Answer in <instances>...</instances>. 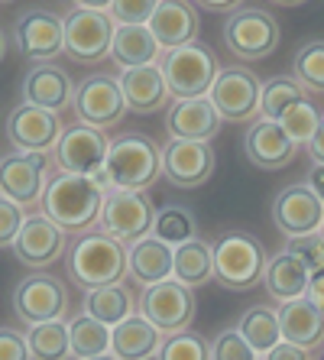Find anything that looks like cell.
<instances>
[{
    "instance_id": "603a6c76",
    "label": "cell",
    "mask_w": 324,
    "mask_h": 360,
    "mask_svg": "<svg viewBox=\"0 0 324 360\" xmlns=\"http://www.w3.org/2000/svg\"><path fill=\"white\" fill-rule=\"evenodd\" d=\"M117 84H120L127 110H134V114H156L172 104V94H169V84L159 65L124 68L117 75Z\"/></svg>"
},
{
    "instance_id": "ee69618b",
    "label": "cell",
    "mask_w": 324,
    "mask_h": 360,
    "mask_svg": "<svg viewBox=\"0 0 324 360\" xmlns=\"http://www.w3.org/2000/svg\"><path fill=\"white\" fill-rule=\"evenodd\" d=\"M0 360H33L30 357V344H26V331L0 328Z\"/></svg>"
},
{
    "instance_id": "d4e9b609",
    "label": "cell",
    "mask_w": 324,
    "mask_h": 360,
    "mask_svg": "<svg viewBox=\"0 0 324 360\" xmlns=\"http://www.w3.org/2000/svg\"><path fill=\"white\" fill-rule=\"evenodd\" d=\"M276 311H279L283 341L299 344V347H305V351H315V347L324 344V311L318 309L308 295L279 302V309Z\"/></svg>"
},
{
    "instance_id": "7a4b0ae2",
    "label": "cell",
    "mask_w": 324,
    "mask_h": 360,
    "mask_svg": "<svg viewBox=\"0 0 324 360\" xmlns=\"http://www.w3.org/2000/svg\"><path fill=\"white\" fill-rule=\"evenodd\" d=\"M162 176V150L146 134H124L110 140L104 172L94 176V182L104 188H130L146 192Z\"/></svg>"
},
{
    "instance_id": "52a82bcc",
    "label": "cell",
    "mask_w": 324,
    "mask_h": 360,
    "mask_svg": "<svg viewBox=\"0 0 324 360\" xmlns=\"http://www.w3.org/2000/svg\"><path fill=\"white\" fill-rule=\"evenodd\" d=\"M153 218H156V205L150 201L146 192H130V188H108L104 192V205H101L98 224L104 234L117 237L120 243H130L146 237L153 231Z\"/></svg>"
},
{
    "instance_id": "6f0895ef",
    "label": "cell",
    "mask_w": 324,
    "mask_h": 360,
    "mask_svg": "<svg viewBox=\"0 0 324 360\" xmlns=\"http://www.w3.org/2000/svg\"><path fill=\"white\" fill-rule=\"evenodd\" d=\"M321 237H324V227H321Z\"/></svg>"
},
{
    "instance_id": "bcb514c9",
    "label": "cell",
    "mask_w": 324,
    "mask_h": 360,
    "mask_svg": "<svg viewBox=\"0 0 324 360\" xmlns=\"http://www.w3.org/2000/svg\"><path fill=\"white\" fill-rule=\"evenodd\" d=\"M305 295L324 311V269H315V273L308 276V292Z\"/></svg>"
},
{
    "instance_id": "4316f807",
    "label": "cell",
    "mask_w": 324,
    "mask_h": 360,
    "mask_svg": "<svg viewBox=\"0 0 324 360\" xmlns=\"http://www.w3.org/2000/svg\"><path fill=\"white\" fill-rule=\"evenodd\" d=\"M162 331L153 325L146 315L134 311L130 319H124L120 325L110 328V354L117 360H143L159 354L162 347Z\"/></svg>"
},
{
    "instance_id": "5bb4252c",
    "label": "cell",
    "mask_w": 324,
    "mask_h": 360,
    "mask_svg": "<svg viewBox=\"0 0 324 360\" xmlns=\"http://www.w3.org/2000/svg\"><path fill=\"white\" fill-rule=\"evenodd\" d=\"M72 110H75L78 124L98 127V130H110L124 120L127 104L120 94V84L110 75H91L75 84L72 94Z\"/></svg>"
},
{
    "instance_id": "2e32d148",
    "label": "cell",
    "mask_w": 324,
    "mask_h": 360,
    "mask_svg": "<svg viewBox=\"0 0 324 360\" xmlns=\"http://www.w3.org/2000/svg\"><path fill=\"white\" fill-rule=\"evenodd\" d=\"M217 156L211 143L198 140H169L162 150V176L175 188H201L214 176Z\"/></svg>"
},
{
    "instance_id": "9a60e30c",
    "label": "cell",
    "mask_w": 324,
    "mask_h": 360,
    "mask_svg": "<svg viewBox=\"0 0 324 360\" xmlns=\"http://www.w3.org/2000/svg\"><path fill=\"white\" fill-rule=\"evenodd\" d=\"M65 124L62 114L33 104H17L7 114V140L17 153H52Z\"/></svg>"
},
{
    "instance_id": "b9f144b4",
    "label": "cell",
    "mask_w": 324,
    "mask_h": 360,
    "mask_svg": "<svg viewBox=\"0 0 324 360\" xmlns=\"http://www.w3.org/2000/svg\"><path fill=\"white\" fill-rule=\"evenodd\" d=\"M289 253H295L302 263H305L308 273H315V269H324V237L321 231L318 234H302V237H289Z\"/></svg>"
},
{
    "instance_id": "ffe728a7",
    "label": "cell",
    "mask_w": 324,
    "mask_h": 360,
    "mask_svg": "<svg viewBox=\"0 0 324 360\" xmlns=\"http://www.w3.org/2000/svg\"><path fill=\"white\" fill-rule=\"evenodd\" d=\"M273 224L285 237L318 234L324 227V205L318 201V195L305 182L289 185L273 201Z\"/></svg>"
},
{
    "instance_id": "11a10c76",
    "label": "cell",
    "mask_w": 324,
    "mask_h": 360,
    "mask_svg": "<svg viewBox=\"0 0 324 360\" xmlns=\"http://www.w3.org/2000/svg\"><path fill=\"white\" fill-rule=\"evenodd\" d=\"M143 360H159V354H153V357H143Z\"/></svg>"
},
{
    "instance_id": "8d00e7d4",
    "label": "cell",
    "mask_w": 324,
    "mask_h": 360,
    "mask_svg": "<svg viewBox=\"0 0 324 360\" xmlns=\"http://www.w3.org/2000/svg\"><path fill=\"white\" fill-rule=\"evenodd\" d=\"M292 75L305 91L324 94V39H311L295 52L292 62Z\"/></svg>"
},
{
    "instance_id": "6da1fadb",
    "label": "cell",
    "mask_w": 324,
    "mask_h": 360,
    "mask_svg": "<svg viewBox=\"0 0 324 360\" xmlns=\"http://www.w3.org/2000/svg\"><path fill=\"white\" fill-rule=\"evenodd\" d=\"M104 185H98L91 176H68L56 172L42 192L39 208L49 221H56L65 234H88L98 224L101 205H104Z\"/></svg>"
},
{
    "instance_id": "d590c367",
    "label": "cell",
    "mask_w": 324,
    "mask_h": 360,
    "mask_svg": "<svg viewBox=\"0 0 324 360\" xmlns=\"http://www.w3.org/2000/svg\"><path fill=\"white\" fill-rule=\"evenodd\" d=\"M305 98V88L292 75H276L269 82H263L259 88V117H269V120H283V114L299 104Z\"/></svg>"
},
{
    "instance_id": "74e56055",
    "label": "cell",
    "mask_w": 324,
    "mask_h": 360,
    "mask_svg": "<svg viewBox=\"0 0 324 360\" xmlns=\"http://www.w3.org/2000/svg\"><path fill=\"white\" fill-rule=\"evenodd\" d=\"M159 360H211V344L201 335H195L191 328H185V331L162 338Z\"/></svg>"
},
{
    "instance_id": "9c48e42d",
    "label": "cell",
    "mask_w": 324,
    "mask_h": 360,
    "mask_svg": "<svg viewBox=\"0 0 324 360\" xmlns=\"http://www.w3.org/2000/svg\"><path fill=\"white\" fill-rule=\"evenodd\" d=\"M117 23L104 10H82L75 7L65 17V56L82 65H98L110 59Z\"/></svg>"
},
{
    "instance_id": "d6986e66",
    "label": "cell",
    "mask_w": 324,
    "mask_h": 360,
    "mask_svg": "<svg viewBox=\"0 0 324 360\" xmlns=\"http://www.w3.org/2000/svg\"><path fill=\"white\" fill-rule=\"evenodd\" d=\"M243 153L257 169L279 172V169L292 166V160L299 156V143L285 134L279 120L257 117L243 134Z\"/></svg>"
},
{
    "instance_id": "1f68e13d",
    "label": "cell",
    "mask_w": 324,
    "mask_h": 360,
    "mask_svg": "<svg viewBox=\"0 0 324 360\" xmlns=\"http://www.w3.org/2000/svg\"><path fill=\"white\" fill-rule=\"evenodd\" d=\"M247 344L257 354H266L269 347L283 341V328H279V311L273 305H250L240 315V325H237Z\"/></svg>"
},
{
    "instance_id": "7c38bea8",
    "label": "cell",
    "mask_w": 324,
    "mask_h": 360,
    "mask_svg": "<svg viewBox=\"0 0 324 360\" xmlns=\"http://www.w3.org/2000/svg\"><path fill=\"white\" fill-rule=\"evenodd\" d=\"M108 146H110V140L104 130L88 127V124H75V127H65V130H62L56 150H52V160H56L58 172L94 179L104 172Z\"/></svg>"
},
{
    "instance_id": "9f6ffc18",
    "label": "cell",
    "mask_w": 324,
    "mask_h": 360,
    "mask_svg": "<svg viewBox=\"0 0 324 360\" xmlns=\"http://www.w3.org/2000/svg\"><path fill=\"white\" fill-rule=\"evenodd\" d=\"M318 360H324V351H321V354H318Z\"/></svg>"
},
{
    "instance_id": "d6a6232c",
    "label": "cell",
    "mask_w": 324,
    "mask_h": 360,
    "mask_svg": "<svg viewBox=\"0 0 324 360\" xmlns=\"http://www.w3.org/2000/svg\"><path fill=\"white\" fill-rule=\"evenodd\" d=\"M68 341H72V357L75 360L110 354V328L104 321L91 319L88 311H82L68 321Z\"/></svg>"
},
{
    "instance_id": "e575fe53",
    "label": "cell",
    "mask_w": 324,
    "mask_h": 360,
    "mask_svg": "<svg viewBox=\"0 0 324 360\" xmlns=\"http://www.w3.org/2000/svg\"><path fill=\"white\" fill-rule=\"evenodd\" d=\"M153 237H159L169 247H179V243L198 237V221L185 205H166V208H156V218H153Z\"/></svg>"
},
{
    "instance_id": "f1b7e54d",
    "label": "cell",
    "mask_w": 324,
    "mask_h": 360,
    "mask_svg": "<svg viewBox=\"0 0 324 360\" xmlns=\"http://www.w3.org/2000/svg\"><path fill=\"white\" fill-rule=\"evenodd\" d=\"M110 59L124 68H136V65H159L162 49L153 39L150 26H120L114 30V42H110Z\"/></svg>"
},
{
    "instance_id": "cb8c5ba5",
    "label": "cell",
    "mask_w": 324,
    "mask_h": 360,
    "mask_svg": "<svg viewBox=\"0 0 324 360\" xmlns=\"http://www.w3.org/2000/svg\"><path fill=\"white\" fill-rule=\"evenodd\" d=\"M72 94H75V84L65 68H58L56 62H36L23 75V104L62 114L72 104Z\"/></svg>"
},
{
    "instance_id": "4dcf8cb0",
    "label": "cell",
    "mask_w": 324,
    "mask_h": 360,
    "mask_svg": "<svg viewBox=\"0 0 324 360\" xmlns=\"http://www.w3.org/2000/svg\"><path fill=\"white\" fill-rule=\"evenodd\" d=\"M82 311H88V315L98 321H104L108 328H114L136 311V295L130 292V285H124V283L98 285V289H88V292H84Z\"/></svg>"
},
{
    "instance_id": "c3c4849f",
    "label": "cell",
    "mask_w": 324,
    "mask_h": 360,
    "mask_svg": "<svg viewBox=\"0 0 324 360\" xmlns=\"http://www.w3.org/2000/svg\"><path fill=\"white\" fill-rule=\"evenodd\" d=\"M305 185L311 188V192L318 195V201L324 205V166L321 162H315V166L308 169V179H305Z\"/></svg>"
},
{
    "instance_id": "f546056e",
    "label": "cell",
    "mask_w": 324,
    "mask_h": 360,
    "mask_svg": "<svg viewBox=\"0 0 324 360\" xmlns=\"http://www.w3.org/2000/svg\"><path fill=\"white\" fill-rule=\"evenodd\" d=\"M308 276L311 273H308L305 263L295 253L279 250L276 257H269L263 283H266V292L276 302H289V299H302L308 292Z\"/></svg>"
},
{
    "instance_id": "8992f818",
    "label": "cell",
    "mask_w": 324,
    "mask_h": 360,
    "mask_svg": "<svg viewBox=\"0 0 324 360\" xmlns=\"http://www.w3.org/2000/svg\"><path fill=\"white\" fill-rule=\"evenodd\" d=\"M279 39H283V30L263 7H240L224 20V46L240 62L269 59L279 49Z\"/></svg>"
},
{
    "instance_id": "83f0119b",
    "label": "cell",
    "mask_w": 324,
    "mask_h": 360,
    "mask_svg": "<svg viewBox=\"0 0 324 360\" xmlns=\"http://www.w3.org/2000/svg\"><path fill=\"white\" fill-rule=\"evenodd\" d=\"M172 276L188 289L214 283V247L201 237L172 247Z\"/></svg>"
},
{
    "instance_id": "44dd1931",
    "label": "cell",
    "mask_w": 324,
    "mask_h": 360,
    "mask_svg": "<svg viewBox=\"0 0 324 360\" xmlns=\"http://www.w3.org/2000/svg\"><path fill=\"white\" fill-rule=\"evenodd\" d=\"M166 130L172 140H198L211 143L221 130V114L211 98H172L166 108Z\"/></svg>"
},
{
    "instance_id": "f6af8a7d",
    "label": "cell",
    "mask_w": 324,
    "mask_h": 360,
    "mask_svg": "<svg viewBox=\"0 0 324 360\" xmlns=\"http://www.w3.org/2000/svg\"><path fill=\"white\" fill-rule=\"evenodd\" d=\"M259 360H311V351H305V347L292 341H279L266 354H259Z\"/></svg>"
},
{
    "instance_id": "3957f363",
    "label": "cell",
    "mask_w": 324,
    "mask_h": 360,
    "mask_svg": "<svg viewBox=\"0 0 324 360\" xmlns=\"http://www.w3.org/2000/svg\"><path fill=\"white\" fill-rule=\"evenodd\" d=\"M68 276L88 289L98 285H114L124 283L127 276V243L117 237L104 234V231H88L75 240V247L68 250Z\"/></svg>"
},
{
    "instance_id": "484cf974",
    "label": "cell",
    "mask_w": 324,
    "mask_h": 360,
    "mask_svg": "<svg viewBox=\"0 0 324 360\" xmlns=\"http://www.w3.org/2000/svg\"><path fill=\"white\" fill-rule=\"evenodd\" d=\"M127 276L136 285H156L172 279V247L146 234L127 247Z\"/></svg>"
},
{
    "instance_id": "db71d44e",
    "label": "cell",
    "mask_w": 324,
    "mask_h": 360,
    "mask_svg": "<svg viewBox=\"0 0 324 360\" xmlns=\"http://www.w3.org/2000/svg\"><path fill=\"white\" fill-rule=\"evenodd\" d=\"M88 360H117L114 354H98V357H88Z\"/></svg>"
},
{
    "instance_id": "ac0fdd59",
    "label": "cell",
    "mask_w": 324,
    "mask_h": 360,
    "mask_svg": "<svg viewBox=\"0 0 324 360\" xmlns=\"http://www.w3.org/2000/svg\"><path fill=\"white\" fill-rule=\"evenodd\" d=\"M68 234L56 221H49L46 214H26L23 227H20L17 240H13V253L17 260L30 269H46L65 253Z\"/></svg>"
},
{
    "instance_id": "836d02e7",
    "label": "cell",
    "mask_w": 324,
    "mask_h": 360,
    "mask_svg": "<svg viewBox=\"0 0 324 360\" xmlns=\"http://www.w3.org/2000/svg\"><path fill=\"white\" fill-rule=\"evenodd\" d=\"M26 344L33 360H72V341H68L65 321H42L26 328Z\"/></svg>"
},
{
    "instance_id": "f5cc1de1",
    "label": "cell",
    "mask_w": 324,
    "mask_h": 360,
    "mask_svg": "<svg viewBox=\"0 0 324 360\" xmlns=\"http://www.w3.org/2000/svg\"><path fill=\"white\" fill-rule=\"evenodd\" d=\"M4 56H7V36H4V30H0V62H4Z\"/></svg>"
},
{
    "instance_id": "e0dca14e",
    "label": "cell",
    "mask_w": 324,
    "mask_h": 360,
    "mask_svg": "<svg viewBox=\"0 0 324 360\" xmlns=\"http://www.w3.org/2000/svg\"><path fill=\"white\" fill-rule=\"evenodd\" d=\"M13 42L26 59L52 62L65 52V20H58L49 10H26L13 23Z\"/></svg>"
},
{
    "instance_id": "4fadbf2b",
    "label": "cell",
    "mask_w": 324,
    "mask_h": 360,
    "mask_svg": "<svg viewBox=\"0 0 324 360\" xmlns=\"http://www.w3.org/2000/svg\"><path fill=\"white\" fill-rule=\"evenodd\" d=\"M259 88H263V82L257 72H250L243 65H227L217 72L208 98L217 108L221 120L247 124V120H257L259 114Z\"/></svg>"
},
{
    "instance_id": "30bf717a",
    "label": "cell",
    "mask_w": 324,
    "mask_h": 360,
    "mask_svg": "<svg viewBox=\"0 0 324 360\" xmlns=\"http://www.w3.org/2000/svg\"><path fill=\"white\" fill-rule=\"evenodd\" d=\"M140 315H146L162 335L185 331V328H191L195 315H198L195 289L182 285L175 276L166 279V283L146 285L140 295Z\"/></svg>"
},
{
    "instance_id": "ab89813d",
    "label": "cell",
    "mask_w": 324,
    "mask_h": 360,
    "mask_svg": "<svg viewBox=\"0 0 324 360\" xmlns=\"http://www.w3.org/2000/svg\"><path fill=\"white\" fill-rule=\"evenodd\" d=\"M211 360H259V354L250 347L237 328H227L211 344Z\"/></svg>"
},
{
    "instance_id": "7402d4cb",
    "label": "cell",
    "mask_w": 324,
    "mask_h": 360,
    "mask_svg": "<svg viewBox=\"0 0 324 360\" xmlns=\"http://www.w3.org/2000/svg\"><path fill=\"white\" fill-rule=\"evenodd\" d=\"M146 26H150L153 39L159 42V49L169 52L198 39L201 17L191 0H159Z\"/></svg>"
},
{
    "instance_id": "60d3db41",
    "label": "cell",
    "mask_w": 324,
    "mask_h": 360,
    "mask_svg": "<svg viewBox=\"0 0 324 360\" xmlns=\"http://www.w3.org/2000/svg\"><path fill=\"white\" fill-rule=\"evenodd\" d=\"M159 0H114L110 4V20L120 26H146Z\"/></svg>"
},
{
    "instance_id": "ba28073f",
    "label": "cell",
    "mask_w": 324,
    "mask_h": 360,
    "mask_svg": "<svg viewBox=\"0 0 324 360\" xmlns=\"http://www.w3.org/2000/svg\"><path fill=\"white\" fill-rule=\"evenodd\" d=\"M13 311L26 328L42 325V321H62L68 311L65 283L58 276L42 273V269H33L13 289Z\"/></svg>"
},
{
    "instance_id": "7dc6e473",
    "label": "cell",
    "mask_w": 324,
    "mask_h": 360,
    "mask_svg": "<svg viewBox=\"0 0 324 360\" xmlns=\"http://www.w3.org/2000/svg\"><path fill=\"white\" fill-rule=\"evenodd\" d=\"M305 146H308V156H311L315 162H321V166H324V117L318 120V130L311 134V140H308Z\"/></svg>"
},
{
    "instance_id": "f35d334b",
    "label": "cell",
    "mask_w": 324,
    "mask_h": 360,
    "mask_svg": "<svg viewBox=\"0 0 324 360\" xmlns=\"http://www.w3.org/2000/svg\"><path fill=\"white\" fill-rule=\"evenodd\" d=\"M318 120H321L318 108H315V104H311L308 98H302L299 104H292V108L285 110L279 124H283L285 134H289L292 140L302 146V143H308V140H311V134L318 130Z\"/></svg>"
},
{
    "instance_id": "5b68a950",
    "label": "cell",
    "mask_w": 324,
    "mask_h": 360,
    "mask_svg": "<svg viewBox=\"0 0 324 360\" xmlns=\"http://www.w3.org/2000/svg\"><path fill=\"white\" fill-rule=\"evenodd\" d=\"M159 68H162V78H166L172 98H205L221 72L214 52L205 49L201 42H188V46L162 52Z\"/></svg>"
},
{
    "instance_id": "681fc988",
    "label": "cell",
    "mask_w": 324,
    "mask_h": 360,
    "mask_svg": "<svg viewBox=\"0 0 324 360\" xmlns=\"http://www.w3.org/2000/svg\"><path fill=\"white\" fill-rule=\"evenodd\" d=\"M198 4L208 10H217V13H233V10H240L243 0H198Z\"/></svg>"
},
{
    "instance_id": "7bdbcfd3",
    "label": "cell",
    "mask_w": 324,
    "mask_h": 360,
    "mask_svg": "<svg viewBox=\"0 0 324 360\" xmlns=\"http://www.w3.org/2000/svg\"><path fill=\"white\" fill-rule=\"evenodd\" d=\"M23 221H26V211L20 208L17 201H10L0 195V250H4V247H13Z\"/></svg>"
},
{
    "instance_id": "277c9868",
    "label": "cell",
    "mask_w": 324,
    "mask_h": 360,
    "mask_svg": "<svg viewBox=\"0 0 324 360\" xmlns=\"http://www.w3.org/2000/svg\"><path fill=\"white\" fill-rule=\"evenodd\" d=\"M266 247L253 234L231 231L214 243V283L231 292H250L266 276Z\"/></svg>"
},
{
    "instance_id": "816d5d0a",
    "label": "cell",
    "mask_w": 324,
    "mask_h": 360,
    "mask_svg": "<svg viewBox=\"0 0 324 360\" xmlns=\"http://www.w3.org/2000/svg\"><path fill=\"white\" fill-rule=\"evenodd\" d=\"M273 4H279V7H302L308 0H273Z\"/></svg>"
},
{
    "instance_id": "8fae6325",
    "label": "cell",
    "mask_w": 324,
    "mask_h": 360,
    "mask_svg": "<svg viewBox=\"0 0 324 360\" xmlns=\"http://www.w3.org/2000/svg\"><path fill=\"white\" fill-rule=\"evenodd\" d=\"M49 153H10L0 156V195L23 211L36 208L49 185Z\"/></svg>"
},
{
    "instance_id": "f907efd6",
    "label": "cell",
    "mask_w": 324,
    "mask_h": 360,
    "mask_svg": "<svg viewBox=\"0 0 324 360\" xmlns=\"http://www.w3.org/2000/svg\"><path fill=\"white\" fill-rule=\"evenodd\" d=\"M110 4H114V0H75V7H82V10H104V13L110 10Z\"/></svg>"
}]
</instances>
